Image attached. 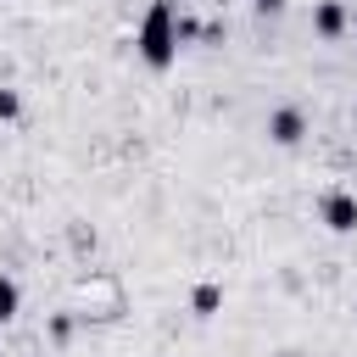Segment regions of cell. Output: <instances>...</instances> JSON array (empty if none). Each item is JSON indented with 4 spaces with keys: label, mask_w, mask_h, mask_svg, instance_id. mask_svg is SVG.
I'll return each instance as SVG.
<instances>
[{
    "label": "cell",
    "mask_w": 357,
    "mask_h": 357,
    "mask_svg": "<svg viewBox=\"0 0 357 357\" xmlns=\"http://www.w3.org/2000/svg\"><path fill=\"white\" fill-rule=\"evenodd\" d=\"M134 50L151 73H167L178 61V6L173 0H151L145 17H139V33H134Z\"/></svg>",
    "instance_id": "cell-1"
},
{
    "label": "cell",
    "mask_w": 357,
    "mask_h": 357,
    "mask_svg": "<svg viewBox=\"0 0 357 357\" xmlns=\"http://www.w3.org/2000/svg\"><path fill=\"white\" fill-rule=\"evenodd\" d=\"M318 218H324V229L351 234V229H357V195H351V190H324V195H318Z\"/></svg>",
    "instance_id": "cell-2"
},
{
    "label": "cell",
    "mask_w": 357,
    "mask_h": 357,
    "mask_svg": "<svg viewBox=\"0 0 357 357\" xmlns=\"http://www.w3.org/2000/svg\"><path fill=\"white\" fill-rule=\"evenodd\" d=\"M268 139L273 145H301L307 139V112L301 106H273L268 112Z\"/></svg>",
    "instance_id": "cell-3"
},
{
    "label": "cell",
    "mask_w": 357,
    "mask_h": 357,
    "mask_svg": "<svg viewBox=\"0 0 357 357\" xmlns=\"http://www.w3.org/2000/svg\"><path fill=\"white\" fill-rule=\"evenodd\" d=\"M312 33H318V39H346V33H351L346 0H318V6H312Z\"/></svg>",
    "instance_id": "cell-4"
},
{
    "label": "cell",
    "mask_w": 357,
    "mask_h": 357,
    "mask_svg": "<svg viewBox=\"0 0 357 357\" xmlns=\"http://www.w3.org/2000/svg\"><path fill=\"white\" fill-rule=\"evenodd\" d=\"M218 307H223V284H212V279H206V284H195V290H190V312H195V318H212Z\"/></svg>",
    "instance_id": "cell-5"
},
{
    "label": "cell",
    "mask_w": 357,
    "mask_h": 357,
    "mask_svg": "<svg viewBox=\"0 0 357 357\" xmlns=\"http://www.w3.org/2000/svg\"><path fill=\"white\" fill-rule=\"evenodd\" d=\"M17 312H22V284L11 273H0V324H11Z\"/></svg>",
    "instance_id": "cell-6"
},
{
    "label": "cell",
    "mask_w": 357,
    "mask_h": 357,
    "mask_svg": "<svg viewBox=\"0 0 357 357\" xmlns=\"http://www.w3.org/2000/svg\"><path fill=\"white\" fill-rule=\"evenodd\" d=\"M45 335H50V346H67V340L78 335V318H73V312H50V324H45Z\"/></svg>",
    "instance_id": "cell-7"
},
{
    "label": "cell",
    "mask_w": 357,
    "mask_h": 357,
    "mask_svg": "<svg viewBox=\"0 0 357 357\" xmlns=\"http://www.w3.org/2000/svg\"><path fill=\"white\" fill-rule=\"evenodd\" d=\"M22 117V95L17 89H0V123H17Z\"/></svg>",
    "instance_id": "cell-8"
},
{
    "label": "cell",
    "mask_w": 357,
    "mask_h": 357,
    "mask_svg": "<svg viewBox=\"0 0 357 357\" xmlns=\"http://www.w3.org/2000/svg\"><path fill=\"white\" fill-rule=\"evenodd\" d=\"M201 39V22L195 17H178V45H195Z\"/></svg>",
    "instance_id": "cell-9"
},
{
    "label": "cell",
    "mask_w": 357,
    "mask_h": 357,
    "mask_svg": "<svg viewBox=\"0 0 357 357\" xmlns=\"http://www.w3.org/2000/svg\"><path fill=\"white\" fill-rule=\"evenodd\" d=\"M73 245H78V251H95V229H84V223H73Z\"/></svg>",
    "instance_id": "cell-10"
},
{
    "label": "cell",
    "mask_w": 357,
    "mask_h": 357,
    "mask_svg": "<svg viewBox=\"0 0 357 357\" xmlns=\"http://www.w3.org/2000/svg\"><path fill=\"white\" fill-rule=\"evenodd\" d=\"M201 39L206 45H223V22H201Z\"/></svg>",
    "instance_id": "cell-11"
},
{
    "label": "cell",
    "mask_w": 357,
    "mask_h": 357,
    "mask_svg": "<svg viewBox=\"0 0 357 357\" xmlns=\"http://www.w3.org/2000/svg\"><path fill=\"white\" fill-rule=\"evenodd\" d=\"M351 33H357V11H351Z\"/></svg>",
    "instance_id": "cell-12"
},
{
    "label": "cell",
    "mask_w": 357,
    "mask_h": 357,
    "mask_svg": "<svg viewBox=\"0 0 357 357\" xmlns=\"http://www.w3.org/2000/svg\"><path fill=\"white\" fill-rule=\"evenodd\" d=\"M351 128H357V112H351Z\"/></svg>",
    "instance_id": "cell-13"
}]
</instances>
